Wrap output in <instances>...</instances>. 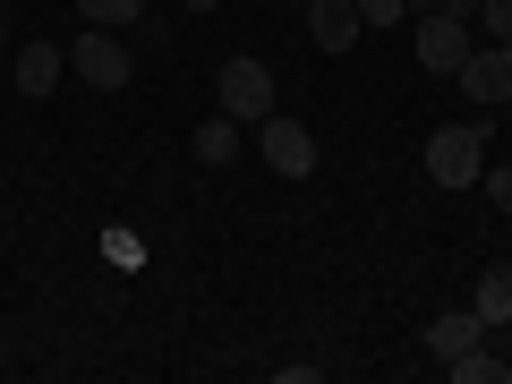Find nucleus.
Listing matches in <instances>:
<instances>
[{"mask_svg": "<svg viewBox=\"0 0 512 384\" xmlns=\"http://www.w3.org/2000/svg\"><path fill=\"white\" fill-rule=\"evenodd\" d=\"M478 171H487V120H453L427 137V180L436 188H478Z\"/></svg>", "mask_w": 512, "mask_h": 384, "instance_id": "obj_1", "label": "nucleus"}, {"mask_svg": "<svg viewBox=\"0 0 512 384\" xmlns=\"http://www.w3.org/2000/svg\"><path fill=\"white\" fill-rule=\"evenodd\" d=\"M214 94H222V111H231L239 128H256V120H274V94H282V77L265 69V60H222Z\"/></svg>", "mask_w": 512, "mask_h": 384, "instance_id": "obj_2", "label": "nucleus"}, {"mask_svg": "<svg viewBox=\"0 0 512 384\" xmlns=\"http://www.w3.org/2000/svg\"><path fill=\"white\" fill-rule=\"evenodd\" d=\"M69 69L86 77V86H103V94H120L128 77H137V52H128V43L111 35V26H86V35L69 43Z\"/></svg>", "mask_w": 512, "mask_h": 384, "instance_id": "obj_3", "label": "nucleus"}, {"mask_svg": "<svg viewBox=\"0 0 512 384\" xmlns=\"http://www.w3.org/2000/svg\"><path fill=\"white\" fill-rule=\"evenodd\" d=\"M470 52H478L470 18H453V9H427V18H419V69L461 77V60H470Z\"/></svg>", "mask_w": 512, "mask_h": 384, "instance_id": "obj_4", "label": "nucleus"}, {"mask_svg": "<svg viewBox=\"0 0 512 384\" xmlns=\"http://www.w3.org/2000/svg\"><path fill=\"white\" fill-rule=\"evenodd\" d=\"M256 154H265L274 180H308V171H316V137L299 120H282V111H274V120H256Z\"/></svg>", "mask_w": 512, "mask_h": 384, "instance_id": "obj_5", "label": "nucleus"}, {"mask_svg": "<svg viewBox=\"0 0 512 384\" xmlns=\"http://www.w3.org/2000/svg\"><path fill=\"white\" fill-rule=\"evenodd\" d=\"M461 94H470V103H512V43H478L470 60H461Z\"/></svg>", "mask_w": 512, "mask_h": 384, "instance_id": "obj_6", "label": "nucleus"}, {"mask_svg": "<svg viewBox=\"0 0 512 384\" xmlns=\"http://www.w3.org/2000/svg\"><path fill=\"white\" fill-rule=\"evenodd\" d=\"M359 35H367L359 0H308V43H316L325 60H342V52H350Z\"/></svg>", "mask_w": 512, "mask_h": 384, "instance_id": "obj_7", "label": "nucleus"}, {"mask_svg": "<svg viewBox=\"0 0 512 384\" xmlns=\"http://www.w3.org/2000/svg\"><path fill=\"white\" fill-rule=\"evenodd\" d=\"M9 77H18V94H35V103H43V94L69 77V52H60V43H18V69H9Z\"/></svg>", "mask_w": 512, "mask_h": 384, "instance_id": "obj_8", "label": "nucleus"}, {"mask_svg": "<svg viewBox=\"0 0 512 384\" xmlns=\"http://www.w3.org/2000/svg\"><path fill=\"white\" fill-rule=\"evenodd\" d=\"M478 342H487V316L478 308H453V316L427 325V350H436V359H461V350H478Z\"/></svg>", "mask_w": 512, "mask_h": 384, "instance_id": "obj_9", "label": "nucleus"}, {"mask_svg": "<svg viewBox=\"0 0 512 384\" xmlns=\"http://www.w3.org/2000/svg\"><path fill=\"white\" fill-rule=\"evenodd\" d=\"M188 154H197L205 171H222V163H239V120H231V111H214V120L197 128V146H188Z\"/></svg>", "mask_w": 512, "mask_h": 384, "instance_id": "obj_10", "label": "nucleus"}, {"mask_svg": "<svg viewBox=\"0 0 512 384\" xmlns=\"http://www.w3.org/2000/svg\"><path fill=\"white\" fill-rule=\"evenodd\" d=\"M444 376L453 384H512V359H487V342L461 350V359H444Z\"/></svg>", "mask_w": 512, "mask_h": 384, "instance_id": "obj_11", "label": "nucleus"}, {"mask_svg": "<svg viewBox=\"0 0 512 384\" xmlns=\"http://www.w3.org/2000/svg\"><path fill=\"white\" fill-rule=\"evenodd\" d=\"M487 325H512V265H495V274H478V299H470Z\"/></svg>", "mask_w": 512, "mask_h": 384, "instance_id": "obj_12", "label": "nucleus"}, {"mask_svg": "<svg viewBox=\"0 0 512 384\" xmlns=\"http://www.w3.org/2000/svg\"><path fill=\"white\" fill-rule=\"evenodd\" d=\"M77 18H86V26H111V35H120L128 18H146V0H77Z\"/></svg>", "mask_w": 512, "mask_h": 384, "instance_id": "obj_13", "label": "nucleus"}, {"mask_svg": "<svg viewBox=\"0 0 512 384\" xmlns=\"http://www.w3.org/2000/svg\"><path fill=\"white\" fill-rule=\"evenodd\" d=\"M478 26H487V43H512V0H478Z\"/></svg>", "mask_w": 512, "mask_h": 384, "instance_id": "obj_14", "label": "nucleus"}, {"mask_svg": "<svg viewBox=\"0 0 512 384\" xmlns=\"http://www.w3.org/2000/svg\"><path fill=\"white\" fill-rule=\"evenodd\" d=\"M103 256H111V265H146V239H128V231H111V239H103Z\"/></svg>", "mask_w": 512, "mask_h": 384, "instance_id": "obj_15", "label": "nucleus"}, {"mask_svg": "<svg viewBox=\"0 0 512 384\" xmlns=\"http://www.w3.org/2000/svg\"><path fill=\"white\" fill-rule=\"evenodd\" d=\"M478 188H487V197H495V205H504V214H512V163H495V171H478Z\"/></svg>", "mask_w": 512, "mask_h": 384, "instance_id": "obj_16", "label": "nucleus"}, {"mask_svg": "<svg viewBox=\"0 0 512 384\" xmlns=\"http://www.w3.org/2000/svg\"><path fill=\"white\" fill-rule=\"evenodd\" d=\"M359 18L367 26H393V18H410V0H359Z\"/></svg>", "mask_w": 512, "mask_h": 384, "instance_id": "obj_17", "label": "nucleus"}, {"mask_svg": "<svg viewBox=\"0 0 512 384\" xmlns=\"http://www.w3.org/2000/svg\"><path fill=\"white\" fill-rule=\"evenodd\" d=\"M436 9H453V18H470V26H478V0H436Z\"/></svg>", "mask_w": 512, "mask_h": 384, "instance_id": "obj_18", "label": "nucleus"}, {"mask_svg": "<svg viewBox=\"0 0 512 384\" xmlns=\"http://www.w3.org/2000/svg\"><path fill=\"white\" fill-rule=\"evenodd\" d=\"M180 9H188V18H214V9H222V0H180Z\"/></svg>", "mask_w": 512, "mask_h": 384, "instance_id": "obj_19", "label": "nucleus"}, {"mask_svg": "<svg viewBox=\"0 0 512 384\" xmlns=\"http://www.w3.org/2000/svg\"><path fill=\"white\" fill-rule=\"evenodd\" d=\"M410 9H419V18H427V9H436V0H410Z\"/></svg>", "mask_w": 512, "mask_h": 384, "instance_id": "obj_20", "label": "nucleus"}, {"mask_svg": "<svg viewBox=\"0 0 512 384\" xmlns=\"http://www.w3.org/2000/svg\"><path fill=\"white\" fill-rule=\"evenodd\" d=\"M299 9H308V0H299Z\"/></svg>", "mask_w": 512, "mask_h": 384, "instance_id": "obj_21", "label": "nucleus"}]
</instances>
